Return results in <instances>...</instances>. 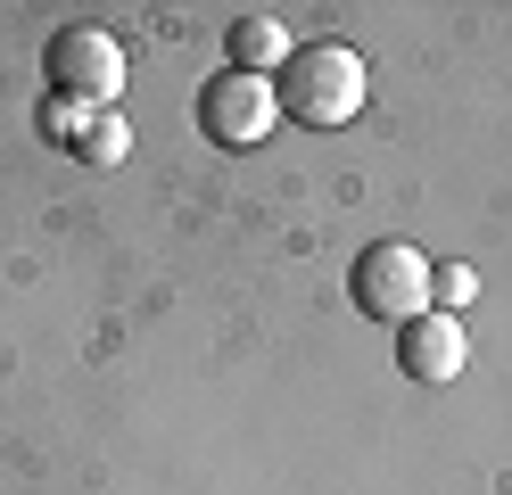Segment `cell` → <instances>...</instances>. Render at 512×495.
I'll use <instances>...</instances> for the list:
<instances>
[{"mask_svg":"<svg viewBox=\"0 0 512 495\" xmlns=\"http://www.w3.org/2000/svg\"><path fill=\"white\" fill-rule=\"evenodd\" d=\"M273 91H281V116H298L314 132H339V124L364 116V58L347 42H306V50H290Z\"/></svg>","mask_w":512,"mask_h":495,"instance_id":"cell-1","label":"cell"},{"mask_svg":"<svg viewBox=\"0 0 512 495\" xmlns=\"http://www.w3.org/2000/svg\"><path fill=\"white\" fill-rule=\"evenodd\" d=\"M42 66L58 83V108H108V99L124 91V50H116V33H100V25H67L42 50Z\"/></svg>","mask_w":512,"mask_h":495,"instance_id":"cell-2","label":"cell"},{"mask_svg":"<svg viewBox=\"0 0 512 495\" xmlns=\"http://www.w3.org/2000/svg\"><path fill=\"white\" fill-rule=\"evenodd\" d=\"M356 306L372 322H413V314H430V264L422 248H405V240H372L356 256Z\"/></svg>","mask_w":512,"mask_h":495,"instance_id":"cell-3","label":"cell"},{"mask_svg":"<svg viewBox=\"0 0 512 495\" xmlns=\"http://www.w3.org/2000/svg\"><path fill=\"white\" fill-rule=\"evenodd\" d=\"M281 124V91H273V75H215L207 91H199V132L215 149H256L265 132Z\"/></svg>","mask_w":512,"mask_h":495,"instance_id":"cell-4","label":"cell"},{"mask_svg":"<svg viewBox=\"0 0 512 495\" xmlns=\"http://www.w3.org/2000/svg\"><path fill=\"white\" fill-rule=\"evenodd\" d=\"M463 355H471V339H463V322H455V314H413V322H405L397 363H405L413 380H455V372H463Z\"/></svg>","mask_w":512,"mask_h":495,"instance_id":"cell-5","label":"cell"},{"mask_svg":"<svg viewBox=\"0 0 512 495\" xmlns=\"http://www.w3.org/2000/svg\"><path fill=\"white\" fill-rule=\"evenodd\" d=\"M232 66L240 75H273V66H290V33L273 17H240L232 25Z\"/></svg>","mask_w":512,"mask_h":495,"instance_id":"cell-6","label":"cell"},{"mask_svg":"<svg viewBox=\"0 0 512 495\" xmlns=\"http://www.w3.org/2000/svg\"><path fill=\"white\" fill-rule=\"evenodd\" d=\"M471 289H479V273H471V264H446V273H430V306H446V314H455V306H471Z\"/></svg>","mask_w":512,"mask_h":495,"instance_id":"cell-7","label":"cell"},{"mask_svg":"<svg viewBox=\"0 0 512 495\" xmlns=\"http://www.w3.org/2000/svg\"><path fill=\"white\" fill-rule=\"evenodd\" d=\"M124 149H133V132H124V124H91V132H83V157H91V165H108V157H124Z\"/></svg>","mask_w":512,"mask_h":495,"instance_id":"cell-8","label":"cell"}]
</instances>
